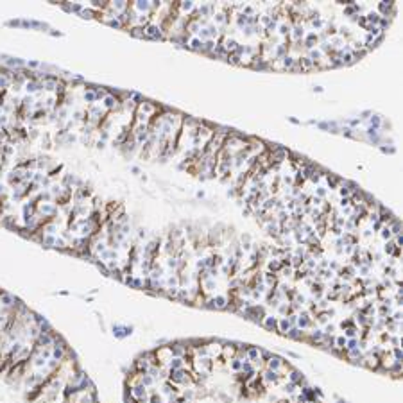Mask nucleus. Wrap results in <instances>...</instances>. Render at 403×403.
Instances as JSON below:
<instances>
[{
	"mask_svg": "<svg viewBox=\"0 0 403 403\" xmlns=\"http://www.w3.org/2000/svg\"><path fill=\"white\" fill-rule=\"evenodd\" d=\"M113 335H115V337H118V339H124V337L131 335V328H127V326H120V324H115V326H113Z\"/></svg>",
	"mask_w": 403,
	"mask_h": 403,
	"instance_id": "obj_1",
	"label": "nucleus"
},
{
	"mask_svg": "<svg viewBox=\"0 0 403 403\" xmlns=\"http://www.w3.org/2000/svg\"><path fill=\"white\" fill-rule=\"evenodd\" d=\"M38 344L43 346V348H47V346L52 344V337H50L48 333H39V335H38Z\"/></svg>",
	"mask_w": 403,
	"mask_h": 403,
	"instance_id": "obj_2",
	"label": "nucleus"
},
{
	"mask_svg": "<svg viewBox=\"0 0 403 403\" xmlns=\"http://www.w3.org/2000/svg\"><path fill=\"white\" fill-rule=\"evenodd\" d=\"M210 303H213L211 306L213 308H226V303H228V299L226 297H222V296H217L213 301H210Z\"/></svg>",
	"mask_w": 403,
	"mask_h": 403,
	"instance_id": "obj_3",
	"label": "nucleus"
},
{
	"mask_svg": "<svg viewBox=\"0 0 403 403\" xmlns=\"http://www.w3.org/2000/svg\"><path fill=\"white\" fill-rule=\"evenodd\" d=\"M281 366H283V362H281L280 358H276V357L269 358V369H271V371H278Z\"/></svg>",
	"mask_w": 403,
	"mask_h": 403,
	"instance_id": "obj_4",
	"label": "nucleus"
},
{
	"mask_svg": "<svg viewBox=\"0 0 403 403\" xmlns=\"http://www.w3.org/2000/svg\"><path fill=\"white\" fill-rule=\"evenodd\" d=\"M183 367V360L179 358V357H174V358H170V369L172 371H176V369H181Z\"/></svg>",
	"mask_w": 403,
	"mask_h": 403,
	"instance_id": "obj_5",
	"label": "nucleus"
},
{
	"mask_svg": "<svg viewBox=\"0 0 403 403\" xmlns=\"http://www.w3.org/2000/svg\"><path fill=\"white\" fill-rule=\"evenodd\" d=\"M263 324H265V328H269V330H278V321L272 319V317H267Z\"/></svg>",
	"mask_w": 403,
	"mask_h": 403,
	"instance_id": "obj_6",
	"label": "nucleus"
},
{
	"mask_svg": "<svg viewBox=\"0 0 403 403\" xmlns=\"http://www.w3.org/2000/svg\"><path fill=\"white\" fill-rule=\"evenodd\" d=\"M152 384H154V378H152L151 375L144 373V375H142V385H144V387H149V385H152Z\"/></svg>",
	"mask_w": 403,
	"mask_h": 403,
	"instance_id": "obj_7",
	"label": "nucleus"
},
{
	"mask_svg": "<svg viewBox=\"0 0 403 403\" xmlns=\"http://www.w3.org/2000/svg\"><path fill=\"white\" fill-rule=\"evenodd\" d=\"M260 353H262V351H260L258 348H251V349H249V358H251L253 362H256V360L260 358Z\"/></svg>",
	"mask_w": 403,
	"mask_h": 403,
	"instance_id": "obj_8",
	"label": "nucleus"
},
{
	"mask_svg": "<svg viewBox=\"0 0 403 403\" xmlns=\"http://www.w3.org/2000/svg\"><path fill=\"white\" fill-rule=\"evenodd\" d=\"M278 330H280V332H285V333H287V332L290 330V323H288L287 319H281V321H280V326H278Z\"/></svg>",
	"mask_w": 403,
	"mask_h": 403,
	"instance_id": "obj_9",
	"label": "nucleus"
},
{
	"mask_svg": "<svg viewBox=\"0 0 403 403\" xmlns=\"http://www.w3.org/2000/svg\"><path fill=\"white\" fill-rule=\"evenodd\" d=\"M287 335H288V337H292V339H301V337H303V333H301L297 328H290V330L287 332Z\"/></svg>",
	"mask_w": 403,
	"mask_h": 403,
	"instance_id": "obj_10",
	"label": "nucleus"
},
{
	"mask_svg": "<svg viewBox=\"0 0 403 403\" xmlns=\"http://www.w3.org/2000/svg\"><path fill=\"white\" fill-rule=\"evenodd\" d=\"M269 269H271V271H280V269H281V262H278V260H272V262L269 263Z\"/></svg>",
	"mask_w": 403,
	"mask_h": 403,
	"instance_id": "obj_11",
	"label": "nucleus"
},
{
	"mask_svg": "<svg viewBox=\"0 0 403 403\" xmlns=\"http://www.w3.org/2000/svg\"><path fill=\"white\" fill-rule=\"evenodd\" d=\"M299 326H301V328H306V326H310V319H308L306 315L299 317Z\"/></svg>",
	"mask_w": 403,
	"mask_h": 403,
	"instance_id": "obj_12",
	"label": "nucleus"
},
{
	"mask_svg": "<svg viewBox=\"0 0 403 403\" xmlns=\"http://www.w3.org/2000/svg\"><path fill=\"white\" fill-rule=\"evenodd\" d=\"M324 337V333L321 332V330H315V332H312V341H321Z\"/></svg>",
	"mask_w": 403,
	"mask_h": 403,
	"instance_id": "obj_13",
	"label": "nucleus"
},
{
	"mask_svg": "<svg viewBox=\"0 0 403 403\" xmlns=\"http://www.w3.org/2000/svg\"><path fill=\"white\" fill-rule=\"evenodd\" d=\"M382 236H384V240H389V238H391V228H389V226H385V228L382 229Z\"/></svg>",
	"mask_w": 403,
	"mask_h": 403,
	"instance_id": "obj_14",
	"label": "nucleus"
},
{
	"mask_svg": "<svg viewBox=\"0 0 403 403\" xmlns=\"http://www.w3.org/2000/svg\"><path fill=\"white\" fill-rule=\"evenodd\" d=\"M267 229H269V233H271V235H274V236L278 235V226H276V224H271V226H267Z\"/></svg>",
	"mask_w": 403,
	"mask_h": 403,
	"instance_id": "obj_15",
	"label": "nucleus"
},
{
	"mask_svg": "<svg viewBox=\"0 0 403 403\" xmlns=\"http://www.w3.org/2000/svg\"><path fill=\"white\" fill-rule=\"evenodd\" d=\"M149 403H163V400H161V396L152 394V396H151V400H149Z\"/></svg>",
	"mask_w": 403,
	"mask_h": 403,
	"instance_id": "obj_16",
	"label": "nucleus"
},
{
	"mask_svg": "<svg viewBox=\"0 0 403 403\" xmlns=\"http://www.w3.org/2000/svg\"><path fill=\"white\" fill-rule=\"evenodd\" d=\"M292 63H294V61H292V57H288V56H285V57H283V65H285V66H292Z\"/></svg>",
	"mask_w": 403,
	"mask_h": 403,
	"instance_id": "obj_17",
	"label": "nucleus"
},
{
	"mask_svg": "<svg viewBox=\"0 0 403 403\" xmlns=\"http://www.w3.org/2000/svg\"><path fill=\"white\" fill-rule=\"evenodd\" d=\"M235 45H236V43H235L233 39H228V41H226V48H229V50H233V48H235Z\"/></svg>",
	"mask_w": 403,
	"mask_h": 403,
	"instance_id": "obj_18",
	"label": "nucleus"
},
{
	"mask_svg": "<svg viewBox=\"0 0 403 403\" xmlns=\"http://www.w3.org/2000/svg\"><path fill=\"white\" fill-rule=\"evenodd\" d=\"M346 335H348V337H355V335H357V330H355V328H348V330H346Z\"/></svg>",
	"mask_w": 403,
	"mask_h": 403,
	"instance_id": "obj_19",
	"label": "nucleus"
},
{
	"mask_svg": "<svg viewBox=\"0 0 403 403\" xmlns=\"http://www.w3.org/2000/svg\"><path fill=\"white\" fill-rule=\"evenodd\" d=\"M337 346H339V348H344V346H346V339H344V337H339V339H337Z\"/></svg>",
	"mask_w": 403,
	"mask_h": 403,
	"instance_id": "obj_20",
	"label": "nucleus"
},
{
	"mask_svg": "<svg viewBox=\"0 0 403 403\" xmlns=\"http://www.w3.org/2000/svg\"><path fill=\"white\" fill-rule=\"evenodd\" d=\"M13 301H14V299H13V297H11V296H7V294H5V296H4V305H11V303H13Z\"/></svg>",
	"mask_w": 403,
	"mask_h": 403,
	"instance_id": "obj_21",
	"label": "nucleus"
},
{
	"mask_svg": "<svg viewBox=\"0 0 403 403\" xmlns=\"http://www.w3.org/2000/svg\"><path fill=\"white\" fill-rule=\"evenodd\" d=\"M267 283H269V285H274V283H276V278L271 276V274H267Z\"/></svg>",
	"mask_w": 403,
	"mask_h": 403,
	"instance_id": "obj_22",
	"label": "nucleus"
},
{
	"mask_svg": "<svg viewBox=\"0 0 403 403\" xmlns=\"http://www.w3.org/2000/svg\"><path fill=\"white\" fill-rule=\"evenodd\" d=\"M199 45H202L199 39H194V41H192V47H194V48H199Z\"/></svg>",
	"mask_w": 403,
	"mask_h": 403,
	"instance_id": "obj_23",
	"label": "nucleus"
},
{
	"mask_svg": "<svg viewBox=\"0 0 403 403\" xmlns=\"http://www.w3.org/2000/svg\"><path fill=\"white\" fill-rule=\"evenodd\" d=\"M142 403H147V402H142Z\"/></svg>",
	"mask_w": 403,
	"mask_h": 403,
	"instance_id": "obj_24",
	"label": "nucleus"
}]
</instances>
